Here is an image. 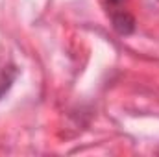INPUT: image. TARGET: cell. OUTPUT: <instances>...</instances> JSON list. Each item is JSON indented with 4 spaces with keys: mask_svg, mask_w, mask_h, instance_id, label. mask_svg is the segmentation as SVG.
<instances>
[{
    "mask_svg": "<svg viewBox=\"0 0 159 157\" xmlns=\"http://www.w3.org/2000/svg\"><path fill=\"white\" fill-rule=\"evenodd\" d=\"M111 24H113L115 32L120 34V35H129V34L135 32V19L126 9L111 13Z\"/></svg>",
    "mask_w": 159,
    "mask_h": 157,
    "instance_id": "cell-1",
    "label": "cell"
},
{
    "mask_svg": "<svg viewBox=\"0 0 159 157\" xmlns=\"http://www.w3.org/2000/svg\"><path fill=\"white\" fill-rule=\"evenodd\" d=\"M17 76H19V70L15 65H0V100L9 92Z\"/></svg>",
    "mask_w": 159,
    "mask_h": 157,
    "instance_id": "cell-2",
    "label": "cell"
},
{
    "mask_svg": "<svg viewBox=\"0 0 159 157\" xmlns=\"http://www.w3.org/2000/svg\"><path fill=\"white\" fill-rule=\"evenodd\" d=\"M126 0H107V11L115 13V11H122V4Z\"/></svg>",
    "mask_w": 159,
    "mask_h": 157,
    "instance_id": "cell-3",
    "label": "cell"
}]
</instances>
